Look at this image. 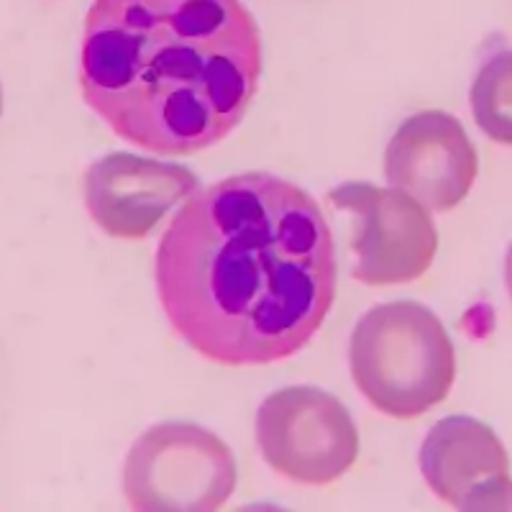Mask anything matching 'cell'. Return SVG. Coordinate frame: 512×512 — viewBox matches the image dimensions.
<instances>
[{"label": "cell", "instance_id": "obj_1", "mask_svg": "<svg viewBox=\"0 0 512 512\" xmlns=\"http://www.w3.org/2000/svg\"><path fill=\"white\" fill-rule=\"evenodd\" d=\"M154 277L190 349L221 367H262L305 349L323 326L336 246L303 187L244 172L187 198L159 241Z\"/></svg>", "mask_w": 512, "mask_h": 512}, {"label": "cell", "instance_id": "obj_2", "mask_svg": "<svg viewBox=\"0 0 512 512\" xmlns=\"http://www.w3.org/2000/svg\"><path fill=\"white\" fill-rule=\"evenodd\" d=\"M262 77V36L241 0H95L80 90L128 144L190 157L244 121Z\"/></svg>", "mask_w": 512, "mask_h": 512}, {"label": "cell", "instance_id": "obj_3", "mask_svg": "<svg viewBox=\"0 0 512 512\" xmlns=\"http://www.w3.org/2000/svg\"><path fill=\"white\" fill-rule=\"evenodd\" d=\"M349 361L361 395L400 420L438 408L456 379V351L441 318L415 300L369 310L351 333Z\"/></svg>", "mask_w": 512, "mask_h": 512}, {"label": "cell", "instance_id": "obj_4", "mask_svg": "<svg viewBox=\"0 0 512 512\" xmlns=\"http://www.w3.org/2000/svg\"><path fill=\"white\" fill-rule=\"evenodd\" d=\"M231 448L195 423H159L141 433L123 466V492L139 512H213L236 492Z\"/></svg>", "mask_w": 512, "mask_h": 512}, {"label": "cell", "instance_id": "obj_5", "mask_svg": "<svg viewBox=\"0 0 512 512\" xmlns=\"http://www.w3.org/2000/svg\"><path fill=\"white\" fill-rule=\"evenodd\" d=\"M256 441L274 472L323 487L359 459V431L344 402L318 387H285L256 413Z\"/></svg>", "mask_w": 512, "mask_h": 512}, {"label": "cell", "instance_id": "obj_6", "mask_svg": "<svg viewBox=\"0 0 512 512\" xmlns=\"http://www.w3.org/2000/svg\"><path fill=\"white\" fill-rule=\"evenodd\" d=\"M336 208L356 218L354 280L372 287L420 280L438 251V231L428 210L397 187L349 182L328 192Z\"/></svg>", "mask_w": 512, "mask_h": 512}, {"label": "cell", "instance_id": "obj_7", "mask_svg": "<svg viewBox=\"0 0 512 512\" xmlns=\"http://www.w3.org/2000/svg\"><path fill=\"white\" fill-rule=\"evenodd\" d=\"M384 172L392 187L425 210L446 213L461 205L479 175V157L459 118L423 111L405 118L387 144Z\"/></svg>", "mask_w": 512, "mask_h": 512}, {"label": "cell", "instance_id": "obj_8", "mask_svg": "<svg viewBox=\"0 0 512 512\" xmlns=\"http://www.w3.org/2000/svg\"><path fill=\"white\" fill-rule=\"evenodd\" d=\"M420 472L438 500L459 510H512L510 456L482 420H438L420 448Z\"/></svg>", "mask_w": 512, "mask_h": 512}, {"label": "cell", "instance_id": "obj_9", "mask_svg": "<svg viewBox=\"0 0 512 512\" xmlns=\"http://www.w3.org/2000/svg\"><path fill=\"white\" fill-rule=\"evenodd\" d=\"M200 180L182 164L116 152L85 172L90 216L113 239H144L177 203L195 195Z\"/></svg>", "mask_w": 512, "mask_h": 512}, {"label": "cell", "instance_id": "obj_10", "mask_svg": "<svg viewBox=\"0 0 512 512\" xmlns=\"http://www.w3.org/2000/svg\"><path fill=\"white\" fill-rule=\"evenodd\" d=\"M469 100L484 134L497 144L512 146V49L484 62Z\"/></svg>", "mask_w": 512, "mask_h": 512}, {"label": "cell", "instance_id": "obj_11", "mask_svg": "<svg viewBox=\"0 0 512 512\" xmlns=\"http://www.w3.org/2000/svg\"><path fill=\"white\" fill-rule=\"evenodd\" d=\"M505 282H507V292L512 297V244L507 249V259H505Z\"/></svg>", "mask_w": 512, "mask_h": 512}, {"label": "cell", "instance_id": "obj_12", "mask_svg": "<svg viewBox=\"0 0 512 512\" xmlns=\"http://www.w3.org/2000/svg\"><path fill=\"white\" fill-rule=\"evenodd\" d=\"M0 113H3V90H0Z\"/></svg>", "mask_w": 512, "mask_h": 512}]
</instances>
